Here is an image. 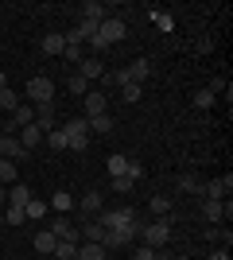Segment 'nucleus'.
Returning <instances> with one entry per match:
<instances>
[{
	"label": "nucleus",
	"instance_id": "obj_16",
	"mask_svg": "<svg viewBox=\"0 0 233 260\" xmlns=\"http://www.w3.org/2000/svg\"><path fill=\"white\" fill-rule=\"evenodd\" d=\"M202 217H206V221H222L225 206H222V202H214V198H202Z\"/></svg>",
	"mask_w": 233,
	"mask_h": 260
},
{
	"label": "nucleus",
	"instance_id": "obj_38",
	"mask_svg": "<svg viewBox=\"0 0 233 260\" xmlns=\"http://www.w3.org/2000/svg\"><path fill=\"white\" fill-rule=\"evenodd\" d=\"M214 51V39H210V35H202V39H198V54H210Z\"/></svg>",
	"mask_w": 233,
	"mask_h": 260
},
{
	"label": "nucleus",
	"instance_id": "obj_44",
	"mask_svg": "<svg viewBox=\"0 0 233 260\" xmlns=\"http://www.w3.org/2000/svg\"><path fill=\"white\" fill-rule=\"evenodd\" d=\"M179 260H190V256H179Z\"/></svg>",
	"mask_w": 233,
	"mask_h": 260
},
{
	"label": "nucleus",
	"instance_id": "obj_8",
	"mask_svg": "<svg viewBox=\"0 0 233 260\" xmlns=\"http://www.w3.org/2000/svg\"><path fill=\"white\" fill-rule=\"evenodd\" d=\"M27 155H31V152H23L16 136H0V159H12V163H16V159H27Z\"/></svg>",
	"mask_w": 233,
	"mask_h": 260
},
{
	"label": "nucleus",
	"instance_id": "obj_12",
	"mask_svg": "<svg viewBox=\"0 0 233 260\" xmlns=\"http://www.w3.org/2000/svg\"><path fill=\"white\" fill-rule=\"evenodd\" d=\"M148 70H152V62H148V58H136V62H128V66H124V78L140 86V82L148 78Z\"/></svg>",
	"mask_w": 233,
	"mask_h": 260
},
{
	"label": "nucleus",
	"instance_id": "obj_34",
	"mask_svg": "<svg viewBox=\"0 0 233 260\" xmlns=\"http://www.w3.org/2000/svg\"><path fill=\"white\" fill-rule=\"evenodd\" d=\"M194 109H214V93L210 89H198V93H194Z\"/></svg>",
	"mask_w": 233,
	"mask_h": 260
},
{
	"label": "nucleus",
	"instance_id": "obj_10",
	"mask_svg": "<svg viewBox=\"0 0 233 260\" xmlns=\"http://www.w3.org/2000/svg\"><path fill=\"white\" fill-rule=\"evenodd\" d=\"M16 140H20V148H23V152H35V144L43 140V132H39V124L31 120L27 128H20V132H16Z\"/></svg>",
	"mask_w": 233,
	"mask_h": 260
},
{
	"label": "nucleus",
	"instance_id": "obj_1",
	"mask_svg": "<svg viewBox=\"0 0 233 260\" xmlns=\"http://www.w3.org/2000/svg\"><path fill=\"white\" fill-rule=\"evenodd\" d=\"M140 237H144L148 249H163L167 241H171V221H167V217H159V221H148V225H140Z\"/></svg>",
	"mask_w": 233,
	"mask_h": 260
},
{
	"label": "nucleus",
	"instance_id": "obj_15",
	"mask_svg": "<svg viewBox=\"0 0 233 260\" xmlns=\"http://www.w3.org/2000/svg\"><path fill=\"white\" fill-rule=\"evenodd\" d=\"M86 124H89V132H93V136L113 132V117H109V113H101V117H86Z\"/></svg>",
	"mask_w": 233,
	"mask_h": 260
},
{
	"label": "nucleus",
	"instance_id": "obj_40",
	"mask_svg": "<svg viewBox=\"0 0 233 260\" xmlns=\"http://www.w3.org/2000/svg\"><path fill=\"white\" fill-rule=\"evenodd\" d=\"M210 260H229V249H218V252H210Z\"/></svg>",
	"mask_w": 233,
	"mask_h": 260
},
{
	"label": "nucleus",
	"instance_id": "obj_5",
	"mask_svg": "<svg viewBox=\"0 0 233 260\" xmlns=\"http://www.w3.org/2000/svg\"><path fill=\"white\" fill-rule=\"evenodd\" d=\"M233 190V175H222V179H210L202 183V198H214V202H225V194Z\"/></svg>",
	"mask_w": 233,
	"mask_h": 260
},
{
	"label": "nucleus",
	"instance_id": "obj_19",
	"mask_svg": "<svg viewBox=\"0 0 233 260\" xmlns=\"http://www.w3.org/2000/svg\"><path fill=\"white\" fill-rule=\"evenodd\" d=\"M39 47H43V54H62V47H66V39L51 31V35H43V43H39Z\"/></svg>",
	"mask_w": 233,
	"mask_h": 260
},
{
	"label": "nucleus",
	"instance_id": "obj_2",
	"mask_svg": "<svg viewBox=\"0 0 233 260\" xmlns=\"http://www.w3.org/2000/svg\"><path fill=\"white\" fill-rule=\"evenodd\" d=\"M97 39L105 47L121 43V39H124V20H121V16H105V20L97 23Z\"/></svg>",
	"mask_w": 233,
	"mask_h": 260
},
{
	"label": "nucleus",
	"instance_id": "obj_41",
	"mask_svg": "<svg viewBox=\"0 0 233 260\" xmlns=\"http://www.w3.org/2000/svg\"><path fill=\"white\" fill-rule=\"evenodd\" d=\"M8 206V190H4V186H0V210Z\"/></svg>",
	"mask_w": 233,
	"mask_h": 260
},
{
	"label": "nucleus",
	"instance_id": "obj_7",
	"mask_svg": "<svg viewBox=\"0 0 233 260\" xmlns=\"http://www.w3.org/2000/svg\"><path fill=\"white\" fill-rule=\"evenodd\" d=\"M35 124H39V132H55L58 124H55V101H51V105H35Z\"/></svg>",
	"mask_w": 233,
	"mask_h": 260
},
{
	"label": "nucleus",
	"instance_id": "obj_3",
	"mask_svg": "<svg viewBox=\"0 0 233 260\" xmlns=\"http://www.w3.org/2000/svg\"><path fill=\"white\" fill-rule=\"evenodd\" d=\"M132 221H136V210L117 206V210H101V221H97V225L101 229H124V225H132Z\"/></svg>",
	"mask_w": 233,
	"mask_h": 260
},
{
	"label": "nucleus",
	"instance_id": "obj_31",
	"mask_svg": "<svg viewBox=\"0 0 233 260\" xmlns=\"http://www.w3.org/2000/svg\"><path fill=\"white\" fill-rule=\"evenodd\" d=\"M23 214H27V217H35V221H43L47 206H43V202H39V198H31V202H27V206H23Z\"/></svg>",
	"mask_w": 233,
	"mask_h": 260
},
{
	"label": "nucleus",
	"instance_id": "obj_37",
	"mask_svg": "<svg viewBox=\"0 0 233 260\" xmlns=\"http://www.w3.org/2000/svg\"><path fill=\"white\" fill-rule=\"evenodd\" d=\"M121 98L128 101V105H132V101H140V86H136V82H128V86H121Z\"/></svg>",
	"mask_w": 233,
	"mask_h": 260
},
{
	"label": "nucleus",
	"instance_id": "obj_28",
	"mask_svg": "<svg viewBox=\"0 0 233 260\" xmlns=\"http://www.w3.org/2000/svg\"><path fill=\"white\" fill-rule=\"evenodd\" d=\"M16 105H20V98H16V93H12V89H0V109H4V113H16Z\"/></svg>",
	"mask_w": 233,
	"mask_h": 260
},
{
	"label": "nucleus",
	"instance_id": "obj_35",
	"mask_svg": "<svg viewBox=\"0 0 233 260\" xmlns=\"http://www.w3.org/2000/svg\"><path fill=\"white\" fill-rule=\"evenodd\" d=\"M132 260H163V256H159V249H148V245H140V249L132 252Z\"/></svg>",
	"mask_w": 233,
	"mask_h": 260
},
{
	"label": "nucleus",
	"instance_id": "obj_30",
	"mask_svg": "<svg viewBox=\"0 0 233 260\" xmlns=\"http://www.w3.org/2000/svg\"><path fill=\"white\" fill-rule=\"evenodd\" d=\"M55 256H58V260H74V256H78V245H70V241H58V245H55Z\"/></svg>",
	"mask_w": 233,
	"mask_h": 260
},
{
	"label": "nucleus",
	"instance_id": "obj_11",
	"mask_svg": "<svg viewBox=\"0 0 233 260\" xmlns=\"http://www.w3.org/2000/svg\"><path fill=\"white\" fill-rule=\"evenodd\" d=\"M51 233H55L58 241H70V245H78V237H82V229H74L66 217H58L55 225H51Z\"/></svg>",
	"mask_w": 233,
	"mask_h": 260
},
{
	"label": "nucleus",
	"instance_id": "obj_23",
	"mask_svg": "<svg viewBox=\"0 0 233 260\" xmlns=\"http://www.w3.org/2000/svg\"><path fill=\"white\" fill-rule=\"evenodd\" d=\"M74 35H78V39H82V43H89V39H93V35H97V23H93V20H78Z\"/></svg>",
	"mask_w": 233,
	"mask_h": 260
},
{
	"label": "nucleus",
	"instance_id": "obj_39",
	"mask_svg": "<svg viewBox=\"0 0 233 260\" xmlns=\"http://www.w3.org/2000/svg\"><path fill=\"white\" fill-rule=\"evenodd\" d=\"M206 89H210V93H222V89H225V78H214V82H210Z\"/></svg>",
	"mask_w": 233,
	"mask_h": 260
},
{
	"label": "nucleus",
	"instance_id": "obj_18",
	"mask_svg": "<svg viewBox=\"0 0 233 260\" xmlns=\"http://www.w3.org/2000/svg\"><path fill=\"white\" fill-rule=\"evenodd\" d=\"M55 245H58V237L51 229H39V233H35V249L39 252H55Z\"/></svg>",
	"mask_w": 233,
	"mask_h": 260
},
{
	"label": "nucleus",
	"instance_id": "obj_33",
	"mask_svg": "<svg viewBox=\"0 0 233 260\" xmlns=\"http://www.w3.org/2000/svg\"><path fill=\"white\" fill-rule=\"evenodd\" d=\"M152 214L167 217V214H171V198H163V194H159V198H152Z\"/></svg>",
	"mask_w": 233,
	"mask_h": 260
},
{
	"label": "nucleus",
	"instance_id": "obj_9",
	"mask_svg": "<svg viewBox=\"0 0 233 260\" xmlns=\"http://www.w3.org/2000/svg\"><path fill=\"white\" fill-rule=\"evenodd\" d=\"M78 74L86 78V82H101V78H105V70H101V58H93V54H86V58L78 62Z\"/></svg>",
	"mask_w": 233,
	"mask_h": 260
},
{
	"label": "nucleus",
	"instance_id": "obj_22",
	"mask_svg": "<svg viewBox=\"0 0 233 260\" xmlns=\"http://www.w3.org/2000/svg\"><path fill=\"white\" fill-rule=\"evenodd\" d=\"M179 190H183V194H202V183L198 179H194V175H179Z\"/></svg>",
	"mask_w": 233,
	"mask_h": 260
},
{
	"label": "nucleus",
	"instance_id": "obj_6",
	"mask_svg": "<svg viewBox=\"0 0 233 260\" xmlns=\"http://www.w3.org/2000/svg\"><path fill=\"white\" fill-rule=\"evenodd\" d=\"M105 105H109V101H105V89H89L86 98H82L86 117H101V113H105Z\"/></svg>",
	"mask_w": 233,
	"mask_h": 260
},
{
	"label": "nucleus",
	"instance_id": "obj_14",
	"mask_svg": "<svg viewBox=\"0 0 233 260\" xmlns=\"http://www.w3.org/2000/svg\"><path fill=\"white\" fill-rule=\"evenodd\" d=\"M27 202H31V190L23 183H12L8 186V206H27Z\"/></svg>",
	"mask_w": 233,
	"mask_h": 260
},
{
	"label": "nucleus",
	"instance_id": "obj_24",
	"mask_svg": "<svg viewBox=\"0 0 233 260\" xmlns=\"http://www.w3.org/2000/svg\"><path fill=\"white\" fill-rule=\"evenodd\" d=\"M82 210H86V214H101V190H89V194H82Z\"/></svg>",
	"mask_w": 233,
	"mask_h": 260
},
{
	"label": "nucleus",
	"instance_id": "obj_13",
	"mask_svg": "<svg viewBox=\"0 0 233 260\" xmlns=\"http://www.w3.org/2000/svg\"><path fill=\"white\" fill-rule=\"evenodd\" d=\"M74 260H105V245L86 241V245H78V256H74Z\"/></svg>",
	"mask_w": 233,
	"mask_h": 260
},
{
	"label": "nucleus",
	"instance_id": "obj_43",
	"mask_svg": "<svg viewBox=\"0 0 233 260\" xmlns=\"http://www.w3.org/2000/svg\"><path fill=\"white\" fill-rule=\"evenodd\" d=\"M0 225H4V210H0Z\"/></svg>",
	"mask_w": 233,
	"mask_h": 260
},
{
	"label": "nucleus",
	"instance_id": "obj_17",
	"mask_svg": "<svg viewBox=\"0 0 233 260\" xmlns=\"http://www.w3.org/2000/svg\"><path fill=\"white\" fill-rule=\"evenodd\" d=\"M78 16H82V20H93V23H101V20H105V8H101L97 0H86V4H82V12H78Z\"/></svg>",
	"mask_w": 233,
	"mask_h": 260
},
{
	"label": "nucleus",
	"instance_id": "obj_29",
	"mask_svg": "<svg viewBox=\"0 0 233 260\" xmlns=\"http://www.w3.org/2000/svg\"><path fill=\"white\" fill-rule=\"evenodd\" d=\"M51 206H55V210H58V214H66V210H74V198H70V194H66V190H58V194H55V198H51Z\"/></svg>",
	"mask_w": 233,
	"mask_h": 260
},
{
	"label": "nucleus",
	"instance_id": "obj_26",
	"mask_svg": "<svg viewBox=\"0 0 233 260\" xmlns=\"http://www.w3.org/2000/svg\"><path fill=\"white\" fill-rule=\"evenodd\" d=\"M16 171H20V167H16L12 159H0V183H4V186L16 183Z\"/></svg>",
	"mask_w": 233,
	"mask_h": 260
},
{
	"label": "nucleus",
	"instance_id": "obj_25",
	"mask_svg": "<svg viewBox=\"0 0 233 260\" xmlns=\"http://www.w3.org/2000/svg\"><path fill=\"white\" fill-rule=\"evenodd\" d=\"M23 221H27L23 206H4V225H23Z\"/></svg>",
	"mask_w": 233,
	"mask_h": 260
},
{
	"label": "nucleus",
	"instance_id": "obj_32",
	"mask_svg": "<svg viewBox=\"0 0 233 260\" xmlns=\"http://www.w3.org/2000/svg\"><path fill=\"white\" fill-rule=\"evenodd\" d=\"M132 175H117V179H113V190H117V194H128V190H132Z\"/></svg>",
	"mask_w": 233,
	"mask_h": 260
},
{
	"label": "nucleus",
	"instance_id": "obj_21",
	"mask_svg": "<svg viewBox=\"0 0 233 260\" xmlns=\"http://www.w3.org/2000/svg\"><path fill=\"white\" fill-rule=\"evenodd\" d=\"M43 140H47V148H51V152H66V132H62V128L47 132Z\"/></svg>",
	"mask_w": 233,
	"mask_h": 260
},
{
	"label": "nucleus",
	"instance_id": "obj_20",
	"mask_svg": "<svg viewBox=\"0 0 233 260\" xmlns=\"http://www.w3.org/2000/svg\"><path fill=\"white\" fill-rule=\"evenodd\" d=\"M128 163L132 159H124V155H109V163H105V171L117 179V175H128Z\"/></svg>",
	"mask_w": 233,
	"mask_h": 260
},
{
	"label": "nucleus",
	"instance_id": "obj_27",
	"mask_svg": "<svg viewBox=\"0 0 233 260\" xmlns=\"http://www.w3.org/2000/svg\"><path fill=\"white\" fill-rule=\"evenodd\" d=\"M66 86H70V93H74V98H86V93H89V82H86L82 74H70Z\"/></svg>",
	"mask_w": 233,
	"mask_h": 260
},
{
	"label": "nucleus",
	"instance_id": "obj_36",
	"mask_svg": "<svg viewBox=\"0 0 233 260\" xmlns=\"http://www.w3.org/2000/svg\"><path fill=\"white\" fill-rule=\"evenodd\" d=\"M82 233H86V241H97V245H101V237H105V229H101L97 221H89V225L82 229Z\"/></svg>",
	"mask_w": 233,
	"mask_h": 260
},
{
	"label": "nucleus",
	"instance_id": "obj_42",
	"mask_svg": "<svg viewBox=\"0 0 233 260\" xmlns=\"http://www.w3.org/2000/svg\"><path fill=\"white\" fill-rule=\"evenodd\" d=\"M0 89H8V74L4 70H0Z\"/></svg>",
	"mask_w": 233,
	"mask_h": 260
},
{
	"label": "nucleus",
	"instance_id": "obj_4",
	"mask_svg": "<svg viewBox=\"0 0 233 260\" xmlns=\"http://www.w3.org/2000/svg\"><path fill=\"white\" fill-rule=\"evenodd\" d=\"M27 98L35 101V105H51V101H55V82H51V78H31V82H27Z\"/></svg>",
	"mask_w": 233,
	"mask_h": 260
}]
</instances>
